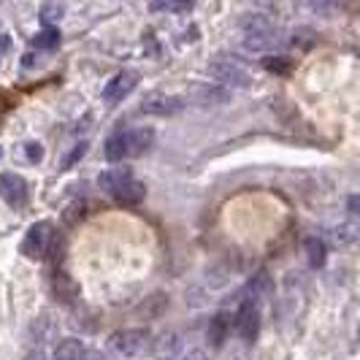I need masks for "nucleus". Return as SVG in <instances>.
I'll return each instance as SVG.
<instances>
[{"label": "nucleus", "instance_id": "obj_1", "mask_svg": "<svg viewBox=\"0 0 360 360\" xmlns=\"http://www.w3.org/2000/svg\"><path fill=\"white\" fill-rule=\"evenodd\" d=\"M98 187L106 193L108 198H114L117 203H125V206H136L146 195L144 181L136 179L133 171H127V168H108V171H103L98 176Z\"/></svg>", "mask_w": 360, "mask_h": 360}, {"label": "nucleus", "instance_id": "obj_2", "mask_svg": "<svg viewBox=\"0 0 360 360\" xmlns=\"http://www.w3.org/2000/svg\"><path fill=\"white\" fill-rule=\"evenodd\" d=\"M108 347L114 352L125 355V358H139V355L149 352L152 336H149L146 328H122V330H117V333L108 336Z\"/></svg>", "mask_w": 360, "mask_h": 360}, {"label": "nucleus", "instance_id": "obj_3", "mask_svg": "<svg viewBox=\"0 0 360 360\" xmlns=\"http://www.w3.org/2000/svg\"><path fill=\"white\" fill-rule=\"evenodd\" d=\"M49 241H52V225L49 222H36L22 241V255L30 257V260H41L46 250H49Z\"/></svg>", "mask_w": 360, "mask_h": 360}, {"label": "nucleus", "instance_id": "obj_4", "mask_svg": "<svg viewBox=\"0 0 360 360\" xmlns=\"http://www.w3.org/2000/svg\"><path fill=\"white\" fill-rule=\"evenodd\" d=\"M27 195H30V187H27V181L22 179L19 174H11V171L0 174V198L6 200L8 206H14V209L25 206Z\"/></svg>", "mask_w": 360, "mask_h": 360}, {"label": "nucleus", "instance_id": "obj_5", "mask_svg": "<svg viewBox=\"0 0 360 360\" xmlns=\"http://www.w3.org/2000/svg\"><path fill=\"white\" fill-rule=\"evenodd\" d=\"M233 323H236V333L244 342H255L257 339V333H260V314H257L255 301H241Z\"/></svg>", "mask_w": 360, "mask_h": 360}, {"label": "nucleus", "instance_id": "obj_6", "mask_svg": "<svg viewBox=\"0 0 360 360\" xmlns=\"http://www.w3.org/2000/svg\"><path fill=\"white\" fill-rule=\"evenodd\" d=\"M212 73H214L219 82L231 84V87H244L250 84V73L244 71V65L238 60H228V57H219L212 63Z\"/></svg>", "mask_w": 360, "mask_h": 360}, {"label": "nucleus", "instance_id": "obj_7", "mask_svg": "<svg viewBox=\"0 0 360 360\" xmlns=\"http://www.w3.org/2000/svg\"><path fill=\"white\" fill-rule=\"evenodd\" d=\"M136 84H139V73L136 71H120L106 84V90H103V101H106L108 106H117L122 98H127V95L133 92Z\"/></svg>", "mask_w": 360, "mask_h": 360}, {"label": "nucleus", "instance_id": "obj_8", "mask_svg": "<svg viewBox=\"0 0 360 360\" xmlns=\"http://www.w3.org/2000/svg\"><path fill=\"white\" fill-rule=\"evenodd\" d=\"M54 360H106L103 352L92 349L87 344H82L79 339H63L54 347Z\"/></svg>", "mask_w": 360, "mask_h": 360}, {"label": "nucleus", "instance_id": "obj_9", "mask_svg": "<svg viewBox=\"0 0 360 360\" xmlns=\"http://www.w3.org/2000/svg\"><path fill=\"white\" fill-rule=\"evenodd\" d=\"M184 106V101L176 98V95H162V92H152L141 101V108L146 114H160V117H168V114H176L179 108Z\"/></svg>", "mask_w": 360, "mask_h": 360}, {"label": "nucleus", "instance_id": "obj_10", "mask_svg": "<svg viewBox=\"0 0 360 360\" xmlns=\"http://www.w3.org/2000/svg\"><path fill=\"white\" fill-rule=\"evenodd\" d=\"M181 349V339L176 333H171V330H165L160 333L158 339H152V347H149V352H152V358L155 360H171L176 358Z\"/></svg>", "mask_w": 360, "mask_h": 360}, {"label": "nucleus", "instance_id": "obj_11", "mask_svg": "<svg viewBox=\"0 0 360 360\" xmlns=\"http://www.w3.org/2000/svg\"><path fill=\"white\" fill-rule=\"evenodd\" d=\"M30 44H33V49L52 52L54 46L60 44V33H57V27H52V25H49V27H44L38 36H33V41H30Z\"/></svg>", "mask_w": 360, "mask_h": 360}, {"label": "nucleus", "instance_id": "obj_12", "mask_svg": "<svg viewBox=\"0 0 360 360\" xmlns=\"http://www.w3.org/2000/svg\"><path fill=\"white\" fill-rule=\"evenodd\" d=\"M304 250H307V260L311 269H320L325 263V244L323 238H307V244H304Z\"/></svg>", "mask_w": 360, "mask_h": 360}, {"label": "nucleus", "instance_id": "obj_13", "mask_svg": "<svg viewBox=\"0 0 360 360\" xmlns=\"http://www.w3.org/2000/svg\"><path fill=\"white\" fill-rule=\"evenodd\" d=\"M225 333H228V314L219 311V314H214L212 325H209V342L219 347V344L225 342Z\"/></svg>", "mask_w": 360, "mask_h": 360}, {"label": "nucleus", "instance_id": "obj_14", "mask_svg": "<svg viewBox=\"0 0 360 360\" xmlns=\"http://www.w3.org/2000/svg\"><path fill=\"white\" fill-rule=\"evenodd\" d=\"M263 65H266V71H271V73H290L292 68H290V60H285V57H266L263 60Z\"/></svg>", "mask_w": 360, "mask_h": 360}, {"label": "nucleus", "instance_id": "obj_15", "mask_svg": "<svg viewBox=\"0 0 360 360\" xmlns=\"http://www.w3.org/2000/svg\"><path fill=\"white\" fill-rule=\"evenodd\" d=\"M152 11H190L193 3H152Z\"/></svg>", "mask_w": 360, "mask_h": 360}, {"label": "nucleus", "instance_id": "obj_16", "mask_svg": "<svg viewBox=\"0 0 360 360\" xmlns=\"http://www.w3.org/2000/svg\"><path fill=\"white\" fill-rule=\"evenodd\" d=\"M84 152H87V144H76V146L71 149V155H68V158H65L63 162H60V165H63V168H71L73 162L79 160V158H82Z\"/></svg>", "mask_w": 360, "mask_h": 360}, {"label": "nucleus", "instance_id": "obj_17", "mask_svg": "<svg viewBox=\"0 0 360 360\" xmlns=\"http://www.w3.org/2000/svg\"><path fill=\"white\" fill-rule=\"evenodd\" d=\"M347 212L355 217V219H360V193H352L347 198Z\"/></svg>", "mask_w": 360, "mask_h": 360}, {"label": "nucleus", "instance_id": "obj_18", "mask_svg": "<svg viewBox=\"0 0 360 360\" xmlns=\"http://www.w3.org/2000/svg\"><path fill=\"white\" fill-rule=\"evenodd\" d=\"M41 17L46 19V22H54V17H63V6H46L41 11Z\"/></svg>", "mask_w": 360, "mask_h": 360}, {"label": "nucleus", "instance_id": "obj_19", "mask_svg": "<svg viewBox=\"0 0 360 360\" xmlns=\"http://www.w3.org/2000/svg\"><path fill=\"white\" fill-rule=\"evenodd\" d=\"M181 360H209V358H206V355H203V352H190V355H187V358H181Z\"/></svg>", "mask_w": 360, "mask_h": 360}]
</instances>
